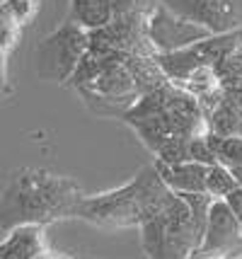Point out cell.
<instances>
[{
    "mask_svg": "<svg viewBox=\"0 0 242 259\" xmlns=\"http://www.w3.org/2000/svg\"><path fill=\"white\" fill-rule=\"evenodd\" d=\"M49 252L46 228L20 226L0 240V259H36Z\"/></svg>",
    "mask_w": 242,
    "mask_h": 259,
    "instance_id": "cell-14",
    "label": "cell"
},
{
    "mask_svg": "<svg viewBox=\"0 0 242 259\" xmlns=\"http://www.w3.org/2000/svg\"><path fill=\"white\" fill-rule=\"evenodd\" d=\"M148 17L150 15H114L102 29L90 32V44L153 58L155 51L148 39Z\"/></svg>",
    "mask_w": 242,
    "mask_h": 259,
    "instance_id": "cell-10",
    "label": "cell"
},
{
    "mask_svg": "<svg viewBox=\"0 0 242 259\" xmlns=\"http://www.w3.org/2000/svg\"><path fill=\"white\" fill-rule=\"evenodd\" d=\"M206 36H213V34H208L206 29H201V27L182 20L174 12L165 10L162 5H158L148 17V39H150L153 51H155V56L158 54L182 51L186 46L206 39Z\"/></svg>",
    "mask_w": 242,
    "mask_h": 259,
    "instance_id": "cell-11",
    "label": "cell"
},
{
    "mask_svg": "<svg viewBox=\"0 0 242 259\" xmlns=\"http://www.w3.org/2000/svg\"><path fill=\"white\" fill-rule=\"evenodd\" d=\"M218 90L201 104L208 134L242 138V44L218 68Z\"/></svg>",
    "mask_w": 242,
    "mask_h": 259,
    "instance_id": "cell-6",
    "label": "cell"
},
{
    "mask_svg": "<svg viewBox=\"0 0 242 259\" xmlns=\"http://www.w3.org/2000/svg\"><path fill=\"white\" fill-rule=\"evenodd\" d=\"M82 189L73 177L54 175L39 167L15 169L0 194V230L20 226H41L75 218Z\"/></svg>",
    "mask_w": 242,
    "mask_h": 259,
    "instance_id": "cell-3",
    "label": "cell"
},
{
    "mask_svg": "<svg viewBox=\"0 0 242 259\" xmlns=\"http://www.w3.org/2000/svg\"><path fill=\"white\" fill-rule=\"evenodd\" d=\"M240 184L228 167L223 165H211L206 172V194L211 199H228L232 192H237Z\"/></svg>",
    "mask_w": 242,
    "mask_h": 259,
    "instance_id": "cell-18",
    "label": "cell"
},
{
    "mask_svg": "<svg viewBox=\"0 0 242 259\" xmlns=\"http://www.w3.org/2000/svg\"><path fill=\"white\" fill-rule=\"evenodd\" d=\"M232 175H235V180H237V184H240V187H242V167H240V169H235Z\"/></svg>",
    "mask_w": 242,
    "mask_h": 259,
    "instance_id": "cell-24",
    "label": "cell"
},
{
    "mask_svg": "<svg viewBox=\"0 0 242 259\" xmlns=\"http://www.w3.org/2000/svg\"><path fill=\"white\" fill-rule=\"evenodd\" d=\"M36 259H68V257H61V254H56V252H51V249H49V252H44L41 257H36Z\"/></svg>",
    "mask_w": 242,
    "mask_h": 259,
    "instance_id": "cell-23",
    "label": "cell"
},
{
    "mask_svg": "<svg viewBox=\"0 0 242 259\" xmlns=\"http://www.w3.org/2000/svg\"><path fill=\"white\" fill-rule=\"evenodd\" d=\"M170 194L172 192L162 184L158 169L153 165H146L124 187L94 196H82L75 218L107 230L140 228L165 206Z\"/></svg>",
    "mask_w": 242,
    "mask_h": 259,
    "instance_id": "cell-4",
    "label": "cell"
},
{
    "mask_svg": "<svg viewBox=\"0 0 242 259\" xmlns=\"http://www.w3.org/2000/svg\"><path fill=\"white\" fill-rule=\"evenodd\" d=\"M3 5H5V0H0V8H3Z\"/></svg>",
    "mask_w": 242,
    "mask_h": 259,
    "instance_id": "cell-25",
    "label": "cell"
},
{
    "mask_svg": "<svg viewBox=\"0 0 242 259\" xmlns=\"http://www.w3.org/2000/svg\"><path fill=\"white\" fill-rule=\"evenodd\" d=\"M225 201H228V206L232 208V213L237 215V223H240V230H242V187L237 189V192H232L230 196L225 199Z\"/></svg>",
    "mask_w": 242,
    "mask_h": 259,
    "instance_id": "cell-21",
    "label": "cell"
},
{
    "mask_svg": "<svg viewBox=\"0 0 242 259\" xmlns=\"http://www.w3.org/2000/svg\"><path fill=\"white\" fill-rule=\"evenodd\" d=\"M165 80L155 56H133L90 44L68 82L80 92L92 112L124 116L143 95Z\"/></svg>",
    "mask_w": 242,
    "mask_h": 259,
    "instance_id": "cell-2",
    "label": "cell"
},
{
    "mask_svg": "<svg viewBox=\"0 0 242 259\" xmlns=\"http://www.w3.org/2000/svg\"><path fill=\"white\" fill-rule=\"evenodd\" d=\"M160 5L213 36L242 29V0H160Z\"/></svg>",
    "mask_w": 242,
    "mask_h": 259,
    "instance_id": "cell-9",
    "label": "cell"
},
{
    "mask_svg": "<svg viewBox=\"0 0 242 259\" xmlns=\"http://www.w3.org/2000/svg\"><path fill=\"white\" fill-rule=\"evenodd\" d=\"M153 167L158 169L162 184L172 194H206V172L208 165L199 162H153Z\"/></svg>",
    "mask_w": 242,
    "mask_h": 259,
    "instance_id": "cell-13",
    "label": "cell"
},
{
    "mask_svg": "<svg viewBox=\"0 0 242 259\" xmlns=\"http://www.w3.org/2000/svg\"><path fill=\"white\" fill-rule=\"evenodd\" d=\"M208 148L218 165L228 167L230 172L242 167V138L237 136H213L208 134Z\"/></svg>",
    "mask_w": 242,
    "mask_h": 259,
    "instance_id": "cell-17",
    "label": "cell"
},
{
    "mask_svg": "<svg viewBox=\"0 0 242 259\" xmlns=\"http://www.w3.org/2000/svg\"><path fill=\"white\" fill-rule=\"evenodd\" d=\"M160 5V0H112V17L114 15H150Z\"/></svg>",
    "mask_w": 242,
    "mask_h": 259,
    "instance_id": "cell-19",
    "label": "cell"
},
{
    "mask_svg": "<svg viewBox=\"0 0 242 259\" xmlns=\"http://www.w3.org/2000/svg\"><path fill=\"white\" fill-rule=\"evenodd\" d=\"M5 8L10 10V15L15 17V22L20 24V27H24V24L36 15L39 0H5Z\"/></svg>",
    "mask_w": 242,
    "mask_h": 259,
    "instance_id": "cell-20",
    "label": "cell"
},
{
    "mask_svg": "<svg viewBox=\"0 0 242 259\" xmlns=\"http://www.w3.org/2000/svg\"><path fill=\"white\" fill-rule=\"evenodd\" d=\"M208 194H170L158 213L140 226V242L148 259H189L199 252L206 233Z\"/></svg>",
    "mask_w": 242,
    "mask_h": 259,
    "instance_id": "cell-5",
    "label": "cell"
},
{
    "mask_svg": "<svg viewBox=\"0 0 242 259\" xmlns=\"http://www.w3.org/2000/svg\"><path fill=\"white\" fill-rule=\"evenodd\" d=\"M20 24L15 22V17L10 15V10L3 5L0 8V97L10 92L8 85V54H10L17 39H20Z\"/></svg>",
    "mask_w": 242,
    "mask_h": 259,
    "instance_id": "cell-16",
    "label": "cell"
},
{
    "mask_svg": "<svg viewBox=\"0 0 242 259\" xmlns=\"http://www.w3.org/2000/svg\"><path fill=\"white\" fill-rule=\"evenodd\" d=\"M90 49V32L78 22H63L36 46V75L41 80L66 82Z\"/></svg>",
    "mask_w": 242,
    "mask_h": 259,
    "instance_id": "cell-7",
    "label": "cell"
},
{
    "mask_svg": "<svg viewBox=\"0 0 242 259\" xmlns=\"http://www.w3.org/2000/svg\"><path fill=\"white\" fill-rule=\"evenodd\" d=\"M68 20L78 22L87 32L102 29L112 20V0H73Z\"/></svg>",
    "mask_w": 242,
    "mask_h": 259,
    "instance_id": "cell-15",
    "label": "cell"
},
{
    "mask_svg": "<svg viewBox=\"0 0 242 259\" xmlns=\"http://www.w3.org/2000/svg\"><path fill=\"white\" fill-rule=\"evenodd\" d=\"M240 44H242V29L230 34H218V36H206V39L182 49V51L158 54L155 63L162 70V75L177 85L189 73H194L199 68H218Z\"/></svg>",
    "mask_w": 242,
    "mask_h": 259,
    "instance_id": "cell-8",
    "label": "cell"
},
{
    "mask_svg": "<svg viewBox=\"0 0 242 259\" xmlns=\"http://www.w3.org/2000/svg\"><path fill=\"white\" fill-rule=\"evenodd\" d=\"M199 252H211V254H223L228 259L242 257V230L237 223V215L232 213L225 199H213L208 208L206 233L201 240Z\"/></svg>",
    "mask_w": 242,
    "mask_h": 259,
    "instance_id": "cell-12",
    "label": "cell"
},
{
    "mask_svg": "<svg viewBox=\"0 0 242 259\" xmlns=\"http://www.w3.org/2000/svg\"><path fill=\"white\" fill-rule=\"evenodd\" d=\"M189 259H228V257H223V254H211V252H196V254H191Z\"/></svg>",
    "mask_w": 242,
    "mask_h": 259,
    "instance_id": "cell-22",
    "label": "cell"
},
{
    "mask_svg": "<svg viewBox=\"0 0 242 259\" xmlns=\"http://www.w3.org/2000/svg\"><path fill=\"white\" fill-rule=\"evenodd\" d=\"M155 155L158 162H189V150L196 141L208 136L206 114L199 100L165 80L143 95L121 116Z\"/></svg>",
    "mask_w": 242,
    "mask_h": 259,
    "instance_id": "cell-1",
    "label": "cell"
}]
</instances>
